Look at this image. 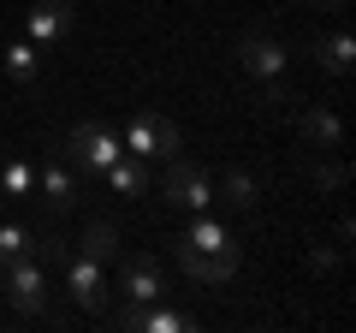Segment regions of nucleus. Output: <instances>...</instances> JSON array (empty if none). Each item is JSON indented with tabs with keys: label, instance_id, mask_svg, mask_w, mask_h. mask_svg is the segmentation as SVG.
Segmentation results:
<instances>
[{
	"label": "nucleus",
	"instance_id": "nucleus-1",
	"mask_svg": "<svg viewBox=\"0 0 356 333\" xmlns=\"http://www.w3.org/2000/svg\"><path fill=\"white\" fill-rule=\"evenodd\" d=\"M178 268L191 274V280H202V286L232 280V274H238V238L202 208L191 226L178 232Z\"/></svg>",
	"mask_w": 356,
	"mask_h": 333
},
{
	"label": "nucleus",
	"instance_id": "nucleus-2",
	"mask_svg": "<svg viewBox=\"0 0 356 333\" xmlns=\"http://www.w3.org/2000/svg\"><path fill=\"white\" fill-rule=\"evenodd\" d=\"M60 149H65V161H72L77 173H83V179H89V173L102 179L107 166H113L119 155H125V143H119V131H113V125H102V119H83V125H72V131H65V143H60Z\"/></svg>",
	"mask_w": 356,
	"mask_h": 333
},
{
	"label": "nucleus",
	"instance_id": "nucleus-3",
	"mask_svg": "<svg viewBox=\"0 0 356 333\" xmlns=\"http://www.w3.org/2000/svg\"><path fill=\"white\" fill-rule=\"evenodd\" d=\"M119 143H125V155H143V161H172L178 149H184V137H178V125L166 114H131L125 131H119Z\"/></svg>",
	"mask_w": 356,
	"mask_h": 333
},
{
	"label": "nucleus",
	"instance_id": "nucleus-4",
	"mask_svg": "<svg viewBox=\"0 0 356 333\" xmlns=\"http://www.w3.org/2000/svg\"><path fill=\"white\" fill-rule=\"evenodd\" d=\"M161 191H166V203L184 208V215H202V208H214V203H220V196H214V179H208L196 161H184V155H172V161H166Z\"/></svg>",
	"mask_w": 356,
	"mask_h": 333
},
{
	"label": "nucleus",
	"instance_id": "nucleus-5",
	"mask_svg": "<svg viewBox=\"0 0 356 333\" xmlns=\"http://www.w3.org/2000/svg\"><path fill=\"white\" fill-rule=\"evenodd\" d=\"M65 297H72L77 309H89V316H102L107 309V274H102V262L95 256H65Z\"/></svg>",
	"mask_w": 356,
	"mask_h": 333
},
{
	"label": "nucleus",
	"instance_id": "nucleus-6",
	"mask_svg": "<svg viewBox=\"0 0 356 333\" xmlns=\"http://www.w3.org/2000/svg\"><path fill=\"white\" fill-rule=\"evenodd\" d=\"M36 196H42V208H48V215H65V208L83 196V179H77V166L65 161V155H48V161H42Z\"/></svg>",
	"mask_w": 356,
	"mask_h": 333
},
{
	"label": "nucleus",
	"instance_id": "nucleus-7",
	"mask_svg": "<svg viewBox=\"0 0 356 333\" xmlns=\"http://www.w3.org/2000/svg\"><path fill=\"white\" fill-rule=\"evenodd\" d=\"M6 297H13L18 316H42V304H48V274H42L36 256L6 262Z\"/></svg>",
	"mask_w": 356,
	"mask_h": 333
},
{
	"label": "nucleus",
	"instance_id": "nucleus-8",
	"mask_svg": "<svg viewBox=\"0 0 356 333\" xmlns=\"http://www.w3.org/2000/svg\"><path fill=\"white\" fill-rule=\"evenodd\" d=\"M119 292H125V304H161L166 297V274L154 268L149 256H125L119 262Z\"/></svg>",
	"mask_w": 356,
	"mask_h": 333
},
{
	"label": "nucleus",
	"instance_id": "nucleus-9",
	"mask_svg": "<svg viewBox=\"0 0 356 333\" xmlns=\"http://www.w3.org/2000/svg\"><path fill=\"white\" fill-rule=\"evenodd\" d=\"M24 30H30L36 48H60V42L72 36V6H65V0H36L30 18H24Z\"/></svg>",
	"mask_w": 356,
	"mask_h": 333
},
{
	"label": "nucleus",
	"instance_id": "nucleus-10",
	"mask_svg": "<svg viewBox=\"0 0 356 333\" xmlns=\"http://www.w3.org/2000/svg\"><path fill=\"white\" fill-rule=\"evenodd\" d=\"M238 65L250 77H261V84H273V77H285V42L273 36H243L238 42Z\"/></svg>",
	"mask_w": 356,
	"mask_h": 333
},
{
	"label": "nucleus",
	"instance_id": "nucleus-11",
	"mask_svg": "<svg viewBox=\"0 0 356 333\" xmlns=\"http://www.w3.org/2000/svg\"><path fill=\"white\" fill-rule=\"evenodd\" d=\"M315 65H327L332 77H344L356 65V42H350V30H332V36H321L315 42Z\"/></svg>",
	"mask_w": 356,
	"mask_h": 333
},
{
	"label": "nucleus",
	"instance_id": "nucleus-12",
	"mask_svg": "<svg viewBox=\"0 0 356 333\" xmlns=\"http://www.w3.org/2000/svg\"><path fill=\"white\" fill-rule=\"evenodd\" d=\"M102 179H107V191H113V196H125V203H131V196H143V191H149V173L137 166V155H119V161H113V166L102 173Z\"/></svg>",
	"mask_w": 356,
	"mask_h": 333
},
{
	"label": "nucleus",
	"instance_id": "nucleus-13",
	"mask_svg": "<svg viewBox=\"0 0 356 333\" xmlns=\"http://www.w3.org/2000/svg\"><path fill=\"white\" fill-rule=\"evenodd\" d=\"M0 196H6V203H24V196H36V166H30L24 155L0 161Z\"/></svg>",
	"mask_w": 356,
	"mask_h": 333
},
{
	"label": "nucleus",
	"instance_id": "nucleus-14",
	"mask_svg": "<svg viewBox=\"0 0 356 333\" xmlns=\"http://www.w3.org/2000/svg\"><path fill=\"white\" fill-rule=\"evenodd\" d=\"M0 65H6V77L13 84H36V72H42V54H36V42H13V48H0Z\"/></svg>",
	"mask_w": 356,
	"mask_h": 333
},
{
	"label": "nucleus",
	"instance_id": "nucleus-15",
	"mask_svg": "<svg viewBox=\"0 0 356 333\" xmlns=\"http://www.w3.org/2000/svg\"><path fill=\"white\" fill-rule=\"evenodd\" d=\"M77 244H83L77 256H95L102 268H107V262L119 256V232H113V220H89V226H83V238H77Z\"/></svg>",
	"mask_w": 356,
	"mask_h": 333
},
{
	"label": "nucleus",
	"instance_id": "nucleus-16",
	"mask_svg": "<svg viewBox=\"0 0 356 333\" xmlns=\"http://www.w3.org/2000/svg\"><path fill=\"white\" fill-rule=\"evenodd\" d=\"M18 256H36V226H24V220H0V268Z\"/></svg>",
	"mask_w": 356,
	"mask_h": 333
},
{
	"label": "nucleus",
	"instance_id": "nucleus-17",
	"mask_svg": "<svg viewBox=\"0 0 356 333\" xmlns=\"http://www.w3.org/2000/svg\"><path fill=\"white\" fill-rule=\"evenodd\" d=\"M303 137L321 143V149H339V119H332L327 107H309L303 114Z\"/></svg>",
	"mask_w": 356,
	"mask_h": 333
},
{
	"label": "nucleus",
	"instance_id": "nucleus-18",
	"mask_svg": "<svg viewBox=\"0 0 356 333\" xmlns=\"http://www.w3.org/2000/svg\"><path fill=\"white\" fill-rule=\"evenodd\" d=\"M214 196H226L232 208H250L255 203V179H250V173H226V179L214 185Z\"/></svg>",
	"mask_w": 356,
	"mask_h": 333
},
{
	"label": "nucleus",
	"instance_id": "nucleus-19",
	"mask_svg": "<svg viewBox=\"0 0 356 333\" xmlns=\"http://www.w3.org/2000/svg\"><path fill=\"white\" fill-rule=\"evenodd\" d=\"M36 256H48V262H65V256H72V244H65L60 232H42V238H36Z\"/></svg>",
	"mask_w": 356,
	"mask_h": 333
},
{
	"label": "nucleus",
	"instance_id": "nucleus-20",
	"mask_svg": "<svg viewBox=\"0 0 356 333\" xmlns=\"http://www.w3.org/2000/svg\"><path fill=\"white\" fill-rule=\"evenodd\" d=\"M315 185H321V191H339V185H344V166H321L315 161Z\"/></svg>",
	"mask_w": 356,
	"mask_h": 333
},
{
	"label": "nucleus",
	"instance_id": "nucleus-21",
	"mask_svg": "<svg viewBox=\"0 0 356 333\" xmlns=\"http://www.w3.org/2000/svg\"><path fill=\"white\" fill-rule=\"evenodd\" d=\"M332 262H339V250H321V244H315V250H309V268H315V274H327Z\"/></svg>",
	"mask_w": 356,
	"mask_h": 333
},
{
	"label": "nucleus",
	"instance_id": "nucleus-22",
	"mask_svg": "<svg viewBox=\"0 0 356 333\" xmlns=\"http://www.w3.org/2000/svg\"><path fill=\"white\" fill-rule=\"evenodd\" d=\"M321 6H332V13H339V6H344V0H321Z\"/></svg>",
	"mask_w": 356,
	"mask_h": 333
}]
</instances>
